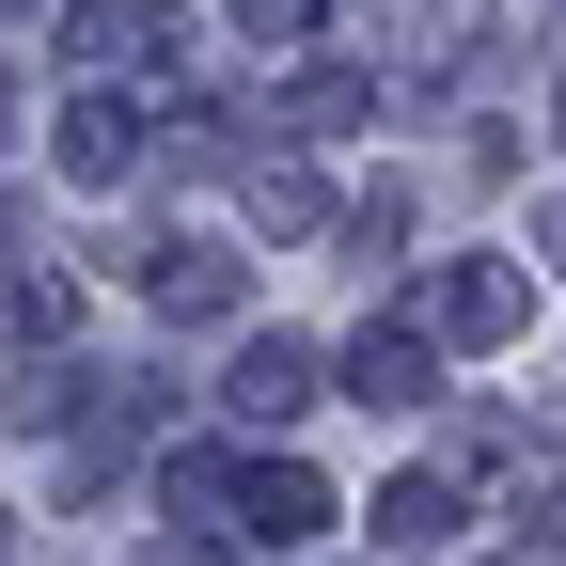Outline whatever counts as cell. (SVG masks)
I'll return each mask as SVG.
<instances>
[{
	"mask_svg": "<svg viewBox=\"0 0 566 566\" xmlns=\"http://www.w3.org/2000/svg\"><path fill=\"white\" fill-rule=\"evenodd\" d=\"M283 126H363V80H346V63H315V80H283Z\"/></svg>",
	"mask_w": 566,
	"mask_h": 566,
	"instance_id": "cell-9",
	"label": "cell"
},
{
	"mask_svg": "<svg viewBox=\"0 0 566 566\" xmlns=\"http://www.w3.org/2000/svg\"><path fill=\"white\" fill-rule=\"evenodd\" d=\"M520 315H535V283L504 252H457L441 283H424V346H520Z\"/></svg>",
	"mask_w": 566,
	"mask_h": 566,
	"instance_id": "cell-1",
	"label": "cell"
},
{
	"mask_svg": "<svg viewBox=\"0 0 566 566\" xmlns=\"http://www.w3.org/2000/svg\"><path fill=\"white\" fill-rule=\"evenodd\" d=\"M551 252H566V205H551Z\"/></svg>",
	"mask_w": 566,
	"mask_h": 566,
	"instance_id": "cell-13",
	"label": "cell"
},
{
	"mask_svg": "<svg viewBox=\"0 0 566 566\" xmlns=\"http://www.w3.org/2000/svg\"><path fill=\"white\" fill-rule=\"evenodd\" d=\"M63 48H80L95 80H126V63L158 80L174 63V0H63Z\"/></svg>",
	"mask_w": 566,
	"mask_h": 566,
	"instance_id": "cell-3",
	"label": "cell"
},
{
	"mask_svg": "<svg viewBox=\"0 0 566 566\" xmlns=\"http://www.w3.org/2000/svg\"><path fill=\"white\" fill-rule=\"evenodd\" d=\"M520 520H535V551L566 566V488H535V504H520Z\"/></svg>",
	"mask_w": 566,
	"mask_h": 566,
	"instance_id": "cell-12",
	"label": "cell"
},
{
	"mask_svg": "<svg viewBox=\"0 0 566 566\" xmlns=\"http://www.w3.org/2000/svg\"><path fill=\"white\" fill-rule=\"evenodd\" d=\"M237 520H252L268 551H315V535H331V488H315L300 457H252V472H237Z\"/></svg>",
	"mask_w": 566,
	"mask_h": 566,
	"instance_id": "cell-4",
	"label": "cell"
},
{
	"mask_svg": "<svg viewBox=\"0 0 566 566\" xmlns=\"http://www.w3.org/2000/svg\"><path fill=\"white\" fill-rule=\"evenodd\" d=\"M346 394H363V409H424V394H441V346H424V331H363V346H346Z\"/></svg>",
	"mask_w": 566,
	"mask_h": 566,
	"instance_id": "cell-5",
	"label": "cell"
},
{
	"mask_svg": "<svg viewBox=\"0 0 566 566\" xmlns=\"http://www.w3.org/2000/svg\"><path fill=\"white\" fill-rule=\"evenodd\" d=\"M315 205H331L315 174H252V221H268V237H300V221H315Z\"/></svg>",
	"mask_w": 566,
	"mask_h": 566,
	"instance_id": "cell-11",
	"label": "cell"
},
{
	"mask_svg": "<svg viewBox=\"0 0 566 566\" xmlns=\"http://www.w3.org/2000/svg\"><path fill=\"white\" fill-rule=\"evenodd\" d=\"M221 300H237V252L221 237H174L158 252V315H221Z\"/></svg>",
	"mask_w": 566,
	"mask_h": 566,
	"instance_id": "cell-8",
	"label": "cell"
},
{
	"mask_svg": "<svg viewBox=\"0 0 566 566\" xmlns=\"http://www.w3.org/2000/svg\"><path fill=\"white\" fill-rule=\"evenodd\" d=\"M80 394H95V378H63V363H32L17 394H0V409H17V424H32V441H48V424H63V409H80Z\"/></svg>",
	"mask_w": 566,
	"mask_h": 566,
	"instance_id": "cell-10",
	"label": "cell"
},
{
	"mask_svg": "<svg viewBox=\"0 0 566 566\" xmlns=\"http://www.w3.org/2000/svg\"><path fill=\"white\" fill-rule=\"evenodd\" d=\"M363 520H378V551H409V566H424V551H457V520H472V504H457L441 472H394V488H378Z\"/></svg>",
	"mask_w": 566,
	"mask_h": 566,
	"instance_id": "cell-6",
	"label": "cell"
},
{
	"mask_svg": "<svg viewBox=\"0 0 566 566\" xmlns=\"http://www.w3.org/2000/svg\"><path fill=\"white\" fill-rule=\"evenodd\" d=\"M63 174H80V189H126V174H142L126 95H80V111H63Z\"/></svg>",
	"mask_w": 566,
	"mask_h": 566,
	"instance_id": "cell-7",
	"label": "cell"
},
{
	"mask_svg": "<svg viewBox=\"0 0 566 566\" xmlns=\"http://www.w3.org/2000/svg\"><path fill=\"white\" fill-rule=\"evenodd\" d=\"M315 378H331L315 346H283V331H252L237 363H221V409H237L252 441H268V424H300V409H315Z\"/></svg>",
	"mask_w": 566,
	"mask_h": 566,
	"instance_id": "cell-2",
	"label": "cell"
},
{
	"mask_svg": "<svg viewBox=\"0 0 566 566\" xmlns=\"http://www.w3.org/2000/svg\"><path fill=\"white\" fill-rule=\"evenodd\" d=\"M551 126H566V95H551Z\"/></svg>",
	"mask_w": 566,
	"mask_h": 566,
	"instance_id": "cell-14",
	"label": "cell"
}]
</instances>
